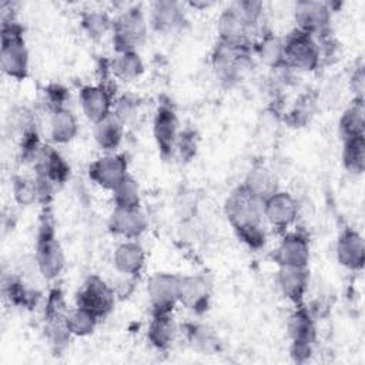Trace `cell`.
<instances>
[{
    "label": "cell",
    "mask_w": 365,
    "mask_h": 365,
    "mask_svg": "<svg viewBox=\"0 0 365 365\" xmlns=\"http://www.w3.org/2000/svg\"><path fill=\"white\" fill-rule=\"evenodd\" d=\"M264 200L254 195L244 185L235 188L225 201V215L238 235L262 228Z\"/></svg>",
    "instance_id": "1"
},
{
    "label": "cell",
    "mask_w": 365,
    "mask_h": 365,
    "mask_svg": "<svg viewBox=\"0 0 365 365\" xmlns=\"http://www.w3.org/2000/svg\"><path fill=\"white\" fill-rule=\"evenodd\" d=\"M0 64L3 71L13 78H24L29 70V53L17 23L3 20Z\"/></svg>",
    "instance_id": "2"
},
{
    "label": "cell",
    "mask_w": 365,
    "mask_h": 365,
    "mask_svg": "<svg viewBox=\"0 0 365 365\" xmlns=\"http://www.w3.org/2000/svg\"><path fill=\"white\" fill-rule=\"evenodd\" d=\"M321 60V47L315 37L295 29L284 40V61L288 68L312 71Z\"/></svg>",
    "instance_id": "3"
},
{
    "label": "cell",
    "mask_w": 365,
    "mask_h": 365,
    "mask_svg": "<svg viewBox=\"0 0 365 365\" xmlns=\"http://www.w3.org/2000/svg\"><path fill=\"white\" fill-rule=\"evenodd\" d=\"M147 27V20L140 7L124 10L115 20H113V41L117 53L135 51L145 40Z\"/></svg>",
    "instance_id": "4"
},
{
    "label": "cell",
    "mask_w": 365,
    "mask_h": 365,
    "mask_svg": "<svg viewBox=\"0 0 365 365\" xmlns=\"http://www.w3.org/2000/svg\"><path fill=\"white\" fill-rule=\"evenodd\" d=\"M36 264L40 274L53 279L60 275L64 268V252L54 235V228L50 220L44 218L40 227L37 247H36Z\"/></svg>",
    "instance_id": "5"
},
{
    "label": "cell",
    "mask_w": 365,
    "mask_h": 365,
    "mask_svg": "<svg viewBox=\"0 0 365 365\" xmlns=\"http://www.w3.org/2000/svg\"><path fill=\"white\" fill-rule=\"evenodd\" d=\"M247 63L248 47L218 41L214 48L212 67L217 77L227 84H232L242 77L247 68Z\"/></svg>",
    "instance_id": "6"
},
{
    "label": "cell",
    "mask_w": 365,
    "mask_h": 365,
    "mask_svg": "<svg viewBox=\"0 0 365 365\" xmlns=\"http://www.w3.org/2000/svg\"><path fill=\"white\" fill-rule=\"evenodd\" d=\"M257 26L252 24L234 3L220 16L218 20V34L220 41L248 47L251 41V34H254Z\"/></svg>",
    "instance_id": "7"
},
{
    "label": "cell",
    "mask_w": 365,
    "mask_h": 365,
    "mask_svg": "<svg viewBox=\"0 0 365 365\" xmlns=\"http://www.w3.org/2000/svg\"><path fill=\"white\" fill-rule=\"evenodd\" d=\"M114 289L107 285L100 277H90L77 294V307H81L96 317H106L114 307Z\"/></svg>",
    "instance_id": "8"
},
{
    "label": "cell",
    "mask_w": 365,
    "mask_h": 365,
    "mask_svg": "<svg viewBox=\"0 0 365 365\" xmlns=\"http://www.w3.org/2000/svg\"><path fill=\"white\" fill-rule=\"evenodd\" d=\"M297 29L311 34H327L331 23V7L322 1H298L295 4Z\"/></svg>",
    "instance_id": "9"
},
{
    "label": "cell",
    "mask_w": 365,
    "mask_h": 365,
    "mask_svg": "<svg viewBox=\"0 0 365 365\" xmlns=\"http://www.w3.org/2000/svg\"><path fill=\"white\" fill-rule=\"evenodd\" d=\"M148 298L154 314L171 312L178 302L180 277L167 272H157L148 281Z\"/></svg>",
    "instance_id": "10"
},
{
    "label": "cell",
    "mask_w": 365,
    "mask_h": 365,
    "mask_svg": "<svg viewBox=\"0 0 365 365\" xmlns=\"http://www.w3.org/2000/svg\"><path fill=\"white\" fill-rule=\"evenodd\" d=\"M88 174L96 184L113 191L128 175L127 161L121 154L107 153L106 155L91 163Z\"/></svg>",
    "instance_id": "11"
},
{
    "label": "cell",
    "mask_w": 365,
    "mask_h": 365,
    "mask_svg": "<svg viewBox=\"0 0 365 365\" xmlns=\"http://www.w3.org/2000/svg\"><path fill=\"white\" fill-rule=\"evenodd\" d=\"M264 218L275 228L285 230L289 227L298 212L295 198L285 191L277 190L264 200Z\"/></svg>",
    "instance_id": "12"
},
{
    "label": "cell",
    "mask_w": 365,
    "mask_h": 365,
    "mask_svg": "<svg viewBox=\"0 0 365 365\" xmlns=\"http://www.w3.org/2000/svg\"><path fill=\"white\" fill-rule=\"evenodd\" d=\"M108 227L114 234L125 240H135L145 231L147 218L138 207H114Z\"/></svg>",
    "instance_id": "13"
},
{
    "label": "cell",
    "mask_w": 365,
    "mask_h": 365,
    "mask_svg": "<svg viewBox=\"0 0 365 365\" xmlns=\"http://www.w3.org/2000/svg\"><path fill=\"white\" fill-rule=\"evenodd\" d=\"M272 258L279 267H307L309 259L308 240L297 232L284 235Z\"/></svg>",
    "instance_id": "14"
},
{
    "label": "cell",
    "mask_w": 365,
    "mask_h": 365,
    "mask_svg": "<svg viewBox=\"0 0 365 365\" xmlns=\"http://www.w3.org/2000/svg\"><path fill=\"white\" fill-rule=\"evenodd\" d=\"M211 294V284L205 275L180 277L178 302L192 311L207 309Z\"/></svg>",
    "instance_id": "15"
},
{
    "label": "cell",
    "mask_w": 365,
    "mask_h": 365,
    "mask_svg": "<svg viewBox=\"0 0 365 365\" xmlns=\"http://www.w3.org/2000/svg\"><path fill=\"white\" fill-rule=\"evenodd\" d=\"M154 137L163 155L173 154L178 138V118L173 107L163 104L154 118Z\"/></svg>",
    "instance_id": "16"
},
{
    "label": "cell",
    "mask_w": 365,
    "mask_h": 365,
    "mask_svg": "<svg viewBox=\"0 0 365 365\" xmlns=\"http://www.w3.org/2000/svg\"><path fill=\"white\" fill-rule=\"evenodd\" d=\"M80 104L84 115L93 123L100 121L113 111L111 94L101 84L83 87L80 90Z\"/></svg>",
    "instance_id": "17"
},
{
    "label": "cell",
    "mask_w": 365,
    "mask_h": 365,
    "mask_svg": "<svg viewBox=\"0 0 365 365\" xmlns=\"http://www.w3.org/2000/svg\"><path fill=\"white\" fill-rule=\"evenodd\" d=\"M338 261L349 269H361L365 259L364 240L355 230L346 228L341 232L336 242Z\"/></svg>",
    "instance_id": "18"
},
{
    "label": "cell",
    "mask_w": 365,
    "mask_h": 365,
    "mask_svg": "<svg viewBox=\"0 0 365 365\" xmlns=\"http://www.w3.org/2000/svg\"><path fill=\"white\" fill-rule=\"evenodd\" d=\"M184 23V10L180 3L161 0L150 7V24L154 30L170 33Z\"/></svg>",
    "instance_id": "19"
},
{
    "label": "cell",
    "mask_w": 365,
    "mask_h": 365,
    "mask_svg": "<svg viewBox=\"0 0 365 365\" xmlns=\"http://www.w3.org/2000/svg\"><path fill=\"white\" fill-rule=\"evenodd\" d=\"M145 254L143 247L135 240H125L121 242L113 255L115 269L123 275L135 277L144 267Z\"/></svg>",
    "instance_id": "20"
},
{
    "label": "cell",
    "mask_w": 365,
    "mask_h": 365,
    "mask_svg": "<svg viewBox=\"0 0 365 365\" xmlns=\"http://www.w3.org/2000/svg\"><path fill=\"white\" fill-rule=\"evenodd\" d=\"M277 282L285 298L299 304L308 288L307 267H279Z\"/></svg>",
    "instance_id": "21"
},
{
    "label": "cell",
    "mask_w": 365,
    "mask_h": 365,
    "mask_svg": "<svg viewBox=\"0 0 365 365\" xmlns=\"http://www.w3.org/2000/svg\"><path fill=\"white\" fill-rule=\"evenodd\" d=\"M123 130L124 121L114 111H111L104 118L94 123V138L103 150L113 151L121 143Z\"/></svg>",
    "instance_id": "22"
},
{
    "label": "cell",
    "mask_w": 365,
    "mask_h": 365,
    "mask_svg": "<svg viewBox=\"0 0 365 365\" xmlns=\"http://www.w3.org/2000/svg\"><path fill=\"white\" fill-rule=\"evenodd\" d=\"M77 130H78L77 120L70 110L61 108L51 113L50 135L53 141L67 143L74 138V135L77 134Z\"/></svg>",
    "instance_id": "23"
},
{
    "label": "cell",
    "mask_w": 365,
    "mask_h": 365,
    "mask_svg": "<svg viewBox=\"0 0 365 365\" xmlns=\"http://www.w3.org/2000/svg\"><path fill=\"white\" fill-rule=\"evenodd\" d=\"M175 335V325L170 312L154 314L151 324L148 327V339L158 349L167 348Z\"/></svg>",
    "instance_id": "24"
},
{
    "label": "cell",
    "mask_w": 365,
    "mask_h": 365,
    "mask_svg": "<svg viewBox=\"0 0 365 365\" xmlns=\"http://www.w3.org/2000/svg\"><path fill=\"white\" fill-rule=\"evenodd\" d=\"M288 331L292 342L314 344L315 325L311 314L305 308H297L288 321Z\"/></svg>",
    "instance_id": "25"
},
{
    "label": "cell",
    "mask_w": 365,
    "mask_h": 365,
    "mask_svg": "<svg viewBox=\"0 0 365 365\" xmlns=\"http://www.w3.org/2000/svg\"><path fill=\"white\" fill-rule=\"evenodd\" d=\"M255 51L261 61L272 68H281L284 61V40L274 34H264L255 46Z\"/></svg>",
    "instance_id": "26"
},
{
    "label": "cell",
    "mask_w": 365,
    "mask_h": 365,
    "mask_svg": "<svg viewBox=\"0 0 365 365\" xmlns=\"http://www.w3.org/2000/svg\"><path fill=\"white\" fill-rule=\"evenodd\" d=\"M242 185L261 200H265L278 190L275 175L262 165L252 168Z\"/></svg>",
    "instance_id": "27"
},
{
    "label": "cell",
    "mask_w": 365,
    "mask_h": 365,
    "mask_svg": "<svg viewBox=\"0 0 365 365\" xmlns=\"http://www.w3.org/2000/svg\"><path fill=\"white\" fill-rule=\"evenodd\" d=\"M143 61L137 51H120L111 63L114 76L123 81H133L143 73Z\"/></svg>",
    "instance_id": "28"
},
{
    "label": "cell",
    "mask_w": 365,
    "mask_h": 365,
    "mask_svg": "<svg viewBox=\"0 0 365 365\" xmlns=\"http://www.w3.org/2000/svg\"><path fill=\"white\" fill-rule=\"evenodd\" d=\"M339 128L344 138L364 135V100L355 98L344 111L339 120Z\"/></svg>",
    "instance_id": "29"
},
{
    "label": "cell",
    "mask_w": 365,
    "mask_h": 365,
    "mask_svg": "<svg viewBox=\"0 0 365 365\" xmlns=\"http://www.w3.org/2000/svg\"><path fill=\"white\" fill-rule=\"evenodd\" d=\"M342 161L348 171L361 174L365 167V143L364 135L344 138Z\"/></svg>",
    "instance_id": "30"
},
{
    "label": "cell",
    "mask_w": 365,
    "mask_h": 365,
    "mask_svg": "<svg viewBox=\"0 0 365 365\" xmlns=\"http://www.w3.org/2000/svg\"><path fill=\"white\" fill-rule=\"evenodd\" d=\"M97 321H98V317H96L93 312L81 307H76V309L68 311L66 318V322L71 335H80V336L91 334L97 325Z\"/></svg>",
    "instance_id": "31"
},
{
    "label": "cell",
    "mask_w": 365,
    "mask_h": 365,
    "mask_svg": "<svg viewBox=\"0 0 365 365\" xmlns=\"http://www.w3.org/2000/svg\"><path fill=\"white\" fill-rule=\"evenodd\" d=\"M187 334L192 348L204 354H211L218 349V338L211 328L205 325H191Z\"/></svg>",
    "instance_id": "32"
},
{
    "label": "cell",
    "mask_w": 365,
    "mask_h": 365,
    "mask_svg": "<svg viewBox=\"0 0 365 365\" xmlns=\"http://www.w3.org/2000/svg\"><path fill=\"white\" fill-rule=\"evenodd\" d=\"M81 26L90 37L97 38L104 36L110 29H113V21L104 11L91 10L86 11L81 16Z\"/></svg>",
    "instance_id": "33"
},
{
    "label": "cell",
    "mask_w": 365,
    "mask_h": 365,
    "mask_svg": "<svg viewBox=\"0 0 365 365\" xmlns=\"http://www.w3.org/2000/svg\"><path fill=\"white\" fill-rule=\"evenodd\" d=\"M114 204L115 207H138L140 205V191L137 181L127 175L114 190Z\"/></svg>",
    "instance_id": "34"
},
{
    "label": "cell",
    "mask_w": 365,
    "mask_h": 365,
    "mask_svg": "<svg viewBox=\"0 0 365 365\" xmlns=\"http://www.w3.org/2000/svg\"><path fill=\"white\" fill-rule=\"evenodd\" d=\"M13 195L21 205H31L38 200V190L36 180L27 177H16L13 181Z\"/></svg>",
    "instance_id": "35"
},
{
    "label": "cell",
    "mask_w": 365,
    "mask_h": 365,
    "mask_svg": "<svg viewBox=\"0 0 365 365\" xmlns=\"http://www.w3.org/2000/svg\"><path fill=\"white\" fill-rule=\"evenodd\" d=\"M68 308L60 289H53L48 294L46 304V319H63L67 318Z\"/></svg>",
    "instance_id": "36"
},
{
    "label": "cell",
    "mask_w": 365,
    "mask_h": 365,
    "mask_svg": "<svg viewBox=\"0 0 365 365\" xmlns=\"http://www.w3.org/2000/svg\"><path fill=\"white\" fill-rule=\"evenodd\" d=\"M314 113V100L309 96H304L299 98V101L294 106L291 114V118L294 120V124H305L309 117Z\"/></svg>",
    "instance_id": "37"
},
{
    "label": "cell",
    "mask_w": 365,
    "mask_h": 365,
    "mask_svg": "<svg viewBox=\"0 0 365 365\" xmlns=\"http://www.w3.org/2000/svg\"><path fill=\"white\" fill-rule=\"evenodd\" d=\"M66 98H67V93L61 86L54 84V86H50L47 88V101H48V106L53 111L66 108L64 107Z\"/></svg>",
    "instance_id": "38"
},
{
    "label": "cell",
    "mask_w": 365,
    "mask_h": 365,
    "mask_svg": "<svg viewBox=\"0 0 365 365\" xmlns=\"http://www.w3.org/2000/svg\"><path fill=\"white\" fill-rule=\"evenodd\" d=\"M195 138L192 133H181L178 134L177 143H175V148H178L180 154L184 155L185 158L192 157V154H195Z\"/></svg>",
    "instance_id": "39"
},
{
    "label": "cell",
    "mask_w": 365,
    "mask_h": 365,
    "mask_svg": "<svg viewBox=\"0 0 365 365\" xmlns=\"http://www.w3.org/2000/svg\"><path fill=\"white\" fill-rule=\"evenodd\" d=\"M352 90L356 93L355 98H362V90H364V73L362 68H358L352 76Z\"/></svg>",
    "instance_id": "40"
}]
</instances>
